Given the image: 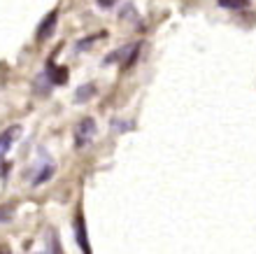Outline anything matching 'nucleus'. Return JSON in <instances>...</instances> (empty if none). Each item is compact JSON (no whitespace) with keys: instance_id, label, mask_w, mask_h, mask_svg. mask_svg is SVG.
Masks as SVG:
<instances>
[{"instance_id":"obj_1","label":"nucleus","mask_w":256,"mask_h":254,"mask_svg":"<svg viewBox=\"0 0 256 254\" xmlns=\"http://www.w3.org/2000/svg\"><path fill=\"white\" fill-rule=\"evenodd\" d=\"M96 135V121L91 117H84L77 126V135H74V145L77 147H84L86 142H91V138Z\"/></svg>"},{"instance_id":"obj_2","label":"nucleus","mask_w":256,"mask_h":254,"mask_svg":"<svg viewBox=\"0 0 256 254\" xmlns=\"http://www.w3.org/2000/svg\"><path fill=\"white\" fill-rule=\"evenodd\" d=\"M42 77L52 84V87H58V84H66L68 82V68L63 66H56L54 61H49L47 68H44V73H42Z\"/></svg>"},{"instance_id":"obj_3","label":"nucleus","mask_w":256,"mask_h":254,"mask_svg":"<svg viewBox=\"0 0 256 254\" xmlns=\"http://www.w3.org/2000/svg\"><path fill=\"white\" fill-rule=\"evenodd\" d=\"M56 24H58V10H52V12L42 19L40 26H38V40L40 42L49 40V38L54 35V31H56Z\"/></svg>"},{"instance_id":"obj_4","label":"nucleus","mask_w":256,"mask_h":254,"mask_svg":"<svg viewBox=\"0 0 256 254\" xmlns=\"http://www.w3.org/2000/svg\"><path fill=\"white\" fill-rule=\"evenodd\" d=\"M74 235H77V245L84 254H91V245H88V235H86V221L82 214H77L74 219Z\"/></svg>"},{"instance_id":"obj_5","label":"nucleus","mask_w":256,"mask_h":254,"mask_svg":"<svg viewBox=\"0 0 256 254\" xmlns=\"http://www.w3.org/2000/svg\"><path fill=\"white\" fill-rule=\"evenodd\" d=\"M19 131H21V126L14 124V126L5 128V133H0V154H5L12 149V142L19 138Z\"/></svg>"},{"instance_id":"obj_6","label":"nucleus","mask_w":256,"mask_h":254,"mask_svg":"<svg viewBox=\"0 0 256 254\" xmlns=\"http://www.w3.org/2000/svg\"><path fill=\"white\" fill-rule=\"evenodd\" d=\"M98 94V89H96V84H82L80 89H77V94H74V103H88L94 96Z\"/></svg>"},{"instance_id":"obj_7","label":"nucleus","mask_w":256,"mask_h":254,"mask_svg":"<svg viewBox=\"0 0 256 254\" xmlns=\"http://www.w3.org/2000/svg\"><path fill=\"white\" fill-rule=\"evenodd\" d=\"M52 175H54V163H44V168H40V173L35 175L33 184H35V187H40V184H44Z\"/></svg>"},{"instance_id":"obj_8","label":"nucleus","mask_w":256,"mask_h":254,"mask_svg":"<svg viewBox=\"0 0 256 254\" xmlns=\"http://www.w3.org/2000/svg\"><path fill=\"white\" fill-rule=\"evenodd\" d=\"M135 49V45H126V47H122L119 52H112V56H108L105 59V63H114V61H124L126 56H130V52Z\"/></svg>"},{"instance_id":"obj_9","label":"nucleus","mask_w":256,"mask_h":254,"mask_svg":"<svg viewBox=\"0 0 256 254\" xmlns=\"http://www.w3.org/2000/svg\"><path fill=\"white\" fill-rule=\"evenodd\" d=\"M105 38H108V33H105V31H102V33H98V35H91V38H86V40L77 42V49H80V52H84V49H86V47H91L94 42H98V40H105Z\"/></svg>"},{"instance_id":"obj_10","label":"nucleus","mask_w":256,"mask_h":254,"mask_svg":"<svg viewBox=\"0 0 256 254\" xmlns=\"http://www.w3.org/2000/svg\"><path fill=\"white\" fill-rule=\"evenodd\" d=\"M219 5L226 10H244L250 5V0H219Z\"/></svg>"},{"instance_id":"obj_11","label":"nucleus","mask_w":256,"mask_h":254,"mask_svg":"<svg viewBox=\"0 0 256 254\" xmlns=\"http://www.w3.org/2000/svg\"><path fill=\"white\" fill-rule=\"evenodd\" d=\"M130 126H133V124H128V121H112V128H114L116 133H126V131H130Z\"/></svg>"},{"instance_id":"obj_12","label":"nucleus","mask_w":256,"mask_h":254,"mask_svg":"<svg viewBox=\"0 0 256 254\" xmlns=\"http://www.w3.org/2000/svg\"><path fill=\"white\" fill-rule=\"evenodd\" d=\"M98 3V7H102V10H110V7H114L119 0H96Z\"/></svg>"},{"instance_id":"obj_13","label":"nucleus","mask_w":256,"mask_h":254,"mask_svg":"<svg viewBox=\"0 0 256 254\" xmlns=\"http://www.w3.org/2000/svg\"><path fill=\"white\" fill-rule=\"evenodd\" d=\"M0 254H12V249H10V245H0Z\"/></svg>"}]
</instances>
